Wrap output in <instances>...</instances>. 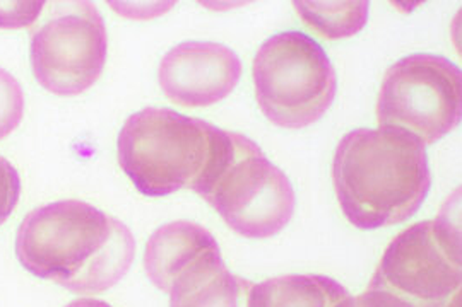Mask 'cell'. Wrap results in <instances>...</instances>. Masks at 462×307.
Listing matches in <instances>:
<instances>
[{
    "label": "cell",
    "mask_w": 462,
    "mask_h": 307,
    "mask_svg": "<svg viewBox=\"0 0 462 307\" xmlns=\"http://www.w3.org/2000/svg\"><path fill=\"white\" fill-rule=\"evenodd\" d=\"M16 255L34 276L76 293H99L127 275L135 241L116 217L81 200H60L23 219Z\"/></svg>",
    "instance_id": "cell-1"
},
{
    "label": "cell",
    "mask_w": 462,
    "mask_h": 307,
    "mask_svg": "<svg viewBox=\"0 0 462 307\" xmlns=\"http://www.w3.org/2000/svg\"><path fill=\"white\" fill-rule=\"evenodd\" d=\"M332 181L353 226L365 230L396 226L411 219L429 196L425 144L404 130H353L337 144Z\"/></svg>",
    "instance_id": "cell-2"
},
{
    "label": "cell",
    "mask_w": 462,
    "mask_h": 307,
    "mask_svg": "<svg viewBox=\"0 0 462 307\" xmlns=\"http://www.w3.org/2000/svg\"><path fill=\"white\" fill-rule=\"evenodd\" d=\"M226 130L168 108H144L118 133V162L146 196L192 190L215 161Z\"/></svg>",
    "instance_id": "cell-3"
},
{
    "label": "cell",
    "mask_w": 462,
    "mask_h": 307,
    "mask_svg": "<svg viewBox=\"0 0 462 307\" xmlns=\"http://www.w3.org/2000/svg\"><path fill=\"white\" fill-rule=\"evenodd\" d=\"M226 226L248 239L280 234L295 213V190L261 147L240 133L226 131L215 161L192 188Z\"/></svg>",
    "instance_id": "cell-4"
},
{
    "label": "cell",
    "mask_w": 462,
    "mask_h": 307,
    "mask_svg": "<svg viewBox=\"0 0 462 307\" xmlns=\"http://www.w3.org/2000/svg\"><path fill=\"white\" fill-rule=\"evenodd\" d=\"M252 74L261 112L281 129L312 125L329 110L337 91L328 53L300 32H278L265 40Z\"/></svg>",
    "instance_id": "cell-5"
},
{
    "label": "cell",
    "mask_w": 462,
    "mask_h": 307,
    "mask_svg": "<svg viewBox=\"0 0 462 307\" xmlns=\"http://www.w3.org/2000/svg\"><path fill=\"white\" fill-rule=\"evenodd\" d=\"M368 289L385 291L411 307H461V230L442 212L404 229L387 246Z\"/></svg>",
    "instance_id": "cell-6"
},
{
    "label": "cell",
    "mask_w": 462,
    "mask_h": 307,
    "mask_svg": "<svg viewBox=\"0 0 462 307\" xmlns=\"http://www.w3.org/2000/svg\"><path fill=\"white\" fill-rule=\"evenodd\" d=\"M461 116V68L446 57L413 53L385 72L377 101L380 127L404 130L431 146L457 129Z\"/></svg>",
    "instance_id": "cell-7"
},
{
    "label": "cell",
    "mask_w": 462,
    "mask_h": 307,
    "mask_svg": "<svg viewBox=\"0 0 462 307\" xmlns=\"http://www.w3.org/2000/svg\"><path fill=\"white\" fill-rule=\"evenodd\" d=\"M32 30L36 82L57 96H78L98 81L108 51L105 21L91 2H51Z\"/></svg>",
    "instance_id": "cell-8"
},
{
    "label": "cell",
    "mask_w": 462,
    "mask_h": 307,
    "mask_svg": "<svg viewBox=\"0 0 462 307\" xmlns=\"http://www.w3.org/2000/svg\"><path fill=\"white\" fill-rule=\"evenodd\" d=\"M158 77L171 103L206 108L230 96L242 77V62L225 45L183 41L163 57Z\"/></svg>",
    "instance_id": "cell-9"
},
{
    "label": "cell",
    "mask_w": 462,
    "mask_h": 307,
    "mask_svg": "<svg viewBox=\"0 0 462 307\" xmlns=\"http://www.w3.org/2000/svg\"><path fill=\"white\" fill-rule=\"evenodd\" d=\"M215 251H219V246L209 230L189 221H177L158 227L151 234L144 251V268L149 280L160 291L170 293L189 268Z\"/></svg>",
    "instance_id": "cell-10"
},
{
    "label": "cell",
    "mask_w": 462,
    "mask_h": 307,
    "mask_svg": "<svg viewBox=\"0 0 462 307\" xmlns=\"http://www.w3.org/2000/svg\"><path fill=\"white\" fill-rule=\"evenodd\" d=\"M252 282L233 275L215 251L189 268L170 291V307H247Z\"/></svg>",
    "instance_id": "cell-11"
},
{
    "label": "cell",
    "mask_w": 462,
    "mask_h": 307,
    "mask_svg": "<svg viewBox=\"0 0 462 307\" xmlns=\"http://www.w3.org/2000/svg\"><path fill=\"white\" fill-rule=\"evenodd\" d=\"M347 291L326 275H284L252 285L247 307H336Z\"/></svg>",
    "instance_id": "cell-12"
},
{
    "label": "cell",
    "mask_w": 462,
    "mask_h": 307,
    "mask_svg": "<svg viewBox=\"0 0 462 307\" xmlns=\"http://www.w3.org/2000/svg\"><path fill=\"white\" fill-rule=\"evenodd\" d=\"M293 5L305 24L328 40H343L362 32L370 11L366 0L295 2Z\"/></svg>",
    "instance_id": "cell-13"
},
{
    "label": "cell",
    "mask_w": 462,
    "mask_h": 307,
    "mask_svg": "<svg viewBox=\"0 0 462 307\" xmlns=\"http://www.w3.org/2000/svg\"><path fill=\"white\" fill-rule=\"evenodd\" d=\"M24 114L23 87L13 74L0 68V140L19 127Z\"/></svg>",
    "instance_id": "cell-14"
},
{
    "label": "cell",
    "mask_w": 462,
    "mask_h": 307,
    "mask_svg": "<svg viewBox=\"0 0 462 307\" xmlns=\"http://www.w3.org/2000/svg\"><path fill=\"white\" fill-rule=\"evenodd\" d=\"M45 9V2H0V28L19 30L33 26Z\"/></svg>",
    "instance_id": "cell-15"
},
{
    "label": "cell",
    "mask_w": 462,
    "mask_h": 307,
    "mask_svg": "<svg viewBox=\"0 0 462 307\" xmlns=\"http://www.w3.org/2000/svg\"><path fill=\"white\" fill-rule=\"evenodd\" d=\"M19 194H21V179L16 167L5 158H0V226L16 209Z\"/></svg>",
    "instance_id": "cell-16"
},
{
    "label": "cell",
    "mask_w": 462,
    "mask_h": 307,
    "mask_svg": "<svg viewBox=\"0 0 462 307\" xmlns=\"http://www.w3.org/2000/svg\"><path fill=\"white\" fill-rule=\"evenodd\" d=\"M336 307H411L408 302L401 301L396 295L385 291H368L356 295V297H346L343 302Z\"/></svg>",
    "instance_id": "cell-17"
},
{
    "label": "cell",
    "mask_w": 462,
    "mask_h": 307,
    "mask_svg": "<svg viewBox=\"0 0 462 307\" xmlns=\"http://www.w3.org/2000/svg\"><path fill=\"white\" fill-rule=\"evenodd\" d=\"M66 307H112L108 302L105 301H99V299H91V297H83V299H76L72 301L70 304H67Z\"/></svg>",
    "instance_id": "cell-18"
}]
</instances>
